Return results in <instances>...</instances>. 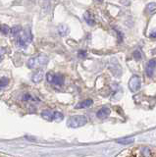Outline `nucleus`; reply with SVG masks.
I'll return each instance as SVG.
<instances>
[{"mask_svg": "<svg viewBox=\"0 0 156 157\" xmlns=\"http://www.w3.org/2000/svg\"><path fill=\"white\" fill-rule=\"evenodd\" d=\"M131 153L127 154L129 156H137V157H154L156 156V150H153L147 146H138L132 149H130Z\"/></svg>", "mask_w": 156, "mask_h": 157, "instance_id": "1", "label": "nucleus"}, {"mask_svg": "<svg viewBox=\"0 0 156 157\" xmlns=\"http://www.w3.org/2000/svg\"><path fill=\"white\" fill-rule=\"evenodd\" d=\"M88 123V118L83 115H75L70 117L68 120L67 126L70 128H80L85 126Z\"/></svg>", "mask_w": 156, "mask_h": 157, "instance_id": "2", "label": "nucleus"}, {"mask_svg": "<svg viewBox=\"0 0 156 157\" xmlns=\"http://www.w3.org/2000/svg\"><path fill=\"white\" fill-rule=\"evenodd\" d=\"M48 62V57L45 55H40L36 58H31L28 61V67L30 69H33L39 65H45Z\"/></svg>", "mask_w": 156, "mask_h": 157, "instance_id": "3", "label": "nucleus"}, {"mask_svg": "<svg viewBox=\"0 0 156 157\" xmlns=\"http://www.w3.org/2000/svg\"><path fill=\"white\" fill-rule=\"evenodd\" d=\"M129 87L132 91H137L140 87V80L138 76H132L129 82Z\"/></svg>", "mask_w": 156, "mask_h": 157, "instance_id": "4", "label": "nucleus"}, {"mask_svg": "<svg viewBox=\"0 0 156 157\" xmlns=\"http://www.w3.org/2000/svg\"><path fill=\"white\" fill-rule=\"evenodd\" d=\"M155 67H156V60L155 59H152V60H150V61L147 62V64L145 66V73H146L147 77L151 78Z\"/></svg>", "mask_w": 156, "mask_h": 157, "instance_id": "5", "label": "nucleus"}, {"mask_svg": "<svg viewBox=\"0 0 156 157\" xmlns=\"http://www.w3.org/2000/svg\"><path fill=\"white\" fill-rule=\"evenodd\" d=\"M110 109L107 107H103V108H101V109L98 110V112L96 114V116H97V118H99V119H105V118H107V117L110 115Z\"/></svg>", "mask_w": 156, "mask_h": 157, "instance_id": "6", "label": "nucleus"}, {"mask_svg": "<svg viewBox=\"0 0 156 157\" xmlns=\"http://www.w3.org/2000/svg\"><path fill=\"white\" fill-rule=\"evenodd\" d=\"M43 77H44V72H43L41 69L37 70L33 76V82H36V84L37 82H40L43 80Z\"/></svg>", "mask_w": 156, "mask_h": 157, "instance_id": "7", "label": "nucleus"}, {"mask_svg": "<svg viewBox=\"0 0 156 157\" xmlns=\"http://www.w3.org/2000/svg\"><path fill=\"white\" fill-rule=\"evenodd\" d=\"M51 82H53V84L56 85H62L64 84V77L62 75H60V74H55Z\"/></svg>", "mask_w": 156, "mask_h": 157, "instance_id": "8", "label": "nucleus"}, {"mask_svg": "<svg viewBox=\"0 0 156 157\" xmlns=\"http://www.w3.org/2000/svg\"><path fill=\"white\" fill-rule=\"evenodd\" d=\"M92 103H93V101H92L91 99H85V100L80 102L79 104L76 105V108H78V109H82V108H88L89 106H91Z\"/></svg>", "mask_w": 156, "mask_h": 157, "instance_id": "9", "label": "nucleus"}, {"mask_svg": "<svg viewBox=\"0 0 156 157\" xmlns=\"http://www.w3.org/2000/svg\"><path fill=\"white\" fill-rule=\"evenodd\" d=\"M41 117L43 119L47 120V121H52V120H53V113H52L50 110H44V111H42Z\"/></svg>", "mask_w": 156, "mask_h": 157, "instance_id": "10", "label": "nucleus"}, {"mask_svg": "<svg viewBox=\"0 0 156 157\" xmlns=\"http://www.w3.org/2000/svg\"><path fill=\"white\" fill-rule=\"evenodd\" d=\"M85 20L89 26H94L95 25V21H94L93 17L90 15V13H89V12H86L85 14Z\"/></svg>", "mask_w": 156, "mask_h": 157, "instance_id": "11", "label": "nucleus"}, {"mask_svg": "<svg viewBox=\"0 0 156 157\" xmlns=\"http://www.w3.org/2000/svg\"><path fill=\"white\" fill-rule=\"evenodd\" d=\"M58 33H59V35L62 36H66L69 33V28L66 25H62L58 28Z\"/></svg>", "mask_w": 156, "mask_h": 157, "instance_id": "12", "label": "nucleus"}, {"mask_svg": "<svg viewBox=\"0 0 156 157\" xmlns=\"http://www.w3.org/2000/svg\"><path fill=\"white\" fill-rule=\"evenodd\" d=\"M134 141H135V139H132V138L117 139V142H118V144H132V142H134Z\"/></svg>", "mask_w": 156, "mask_h": 157, "instance_id": "13", "label": "nucleus"}, {"mask_svg": "<svg viewBox=\"0 0 156 157\" xmlns=\"http://www.w3.org/2000/svg\"><path fill=\"white\" fill-rule=\"evenodd\" d=\"M21 31H22L21 26H15V27H13L12 28H11L10 33H12L14 36H18L20 33H21Z\"/></svg>", "mask_w": 156, "mask_h": 157, "instance_id": "14", "label": "nucleus"}, {"mask_svg": "<svg viewBox=\"0 0 156 157\" xmlns=\"http://www.w3.org/2000/svg\"><path fill=\"white\" fill-rule=\"evenodd\" d=\"M0 31H1V33H4V35H8V33H10L11 28L8 27L7 25H1L0 26Z\"/></svg>", "mask_w": 156, "mask_h": 157, "instance_id": "15", "label": "nucleus"}, {"mask_svg": "<svg viewBox=\"0 0 156 157\" xmlns=\"http://www.w3.org/2000/svg\"><path fill=\"white\" fill-rule=\"evenodd\" d=\"M63 118H64V115H63L62 113L57 112V111L53 113V119H56L57 121H61Z\"/></svg>", "mask_w": 156, "mask_h": 157, "instance_id": "16", "label": "nucleus"}, {"mask_svg": "<svg viewBox=\"0 0 156 157\" xmlns=\"http://www.w3.org/2000/svg\"><path fill=\"white\" fill-rule=\"evenodd\" d=\"M8 84H9V80L5 77L0 80V87H5Z\"/></svg>", "mask_w": 156, "mask_h": 157, "instance_id": "17", "label": "nucleus"}, {"mask_svg": "<svg viewBox=\"0 0 156 157\" xmlns=\"http://www.w3.org/2000/svg\"><path fill=\"white\" fill-rule=\"evenodd\" d=\"M54 74L52 71H50V72H48L47 74H46V79H47V81L49 82H52V80H53V77H54Z\"/></svg>", "mask_w": 156, "mask_h": 157, "instance_id": "18", "label": "nucleus"}, {"mask_svg": "<svg viewBox=\"0 0 156 157\" xmlns=\"http://www.w3.org/2000/svg\"><path fill=\"white\" fill-rule=\"evenodd\" d=\"M5 48L4 47H0V62L3 60V58H4V55H5Z\"/></svg>", "mask_w": 156, "mask_h": 157, "instance_id": "19", "label": "nucleus"}, {"mask_svg": "<svg viewBox=\"0 0 156 157\" xmlns=\"http://www.w3.org/2000/svg\"><path fill=\"white\" fill-rule=\"evenodd\" d=\"M132 55H134V57L135 59H140L141 58V54H140V51H135Z\"/></svg>", "mask_w": 156, "mask_h": 157, "instance_id": "20", "label": "nucleus"}, {"mask_svg": "<svg viewBox=\"0 0 156 157\" xmlns=\"http://www.w3.org/2000/svg\"><path fill=\"white\" fill-rule=\"evenodd\" d=\"M79 57H80V58H83V57H85L86 56V52L85 51H83V50H80V51H79Z\"/></svg>", "mask_w": 156, "mask_h": 157, "instance_id": "21", "label": "nucleus"}, {"mask_svg": "<svg viewBox=\"0 0 156 157\" xmlns=\"http://www.w3.org/2000/svg\"><path fill=\"white\" fill-rule=\"evenodd\" d=\"M31 94L27 93V94H25V95H24V100L28 101V100H31Z\"/></svg>", "mask_w": 156, "mask_h": 157, "instance_id": "22", "label": "nucleus"}, {"mask_svg": "<svg viewBox=\"0 0 156 157\" xmlns=\"http://www.w3.org/2000/svg\"><path fill=\"white\" fill-rule=\"evenodd\" d=\"M150 38H156V31H153L152 33H150Z\"/></svg>", "mask_w": 156, "mask_h": 157, "instance_id": "23", "label": "nucleus"}, {"mask_svg": "<svg viewBox=\"0 0 156 157\" xmlns=\"http://www.w3.org/2000/svg\"><path fill=\"white\" fill-rule=\"evenodd\" d=\"M96 1H98V2H102L103 0H96Z\"/></svg>", "mask_w": 156, "mask_h": 157, "instance_id": "24", "label": "nucleus"}]
</instances>
